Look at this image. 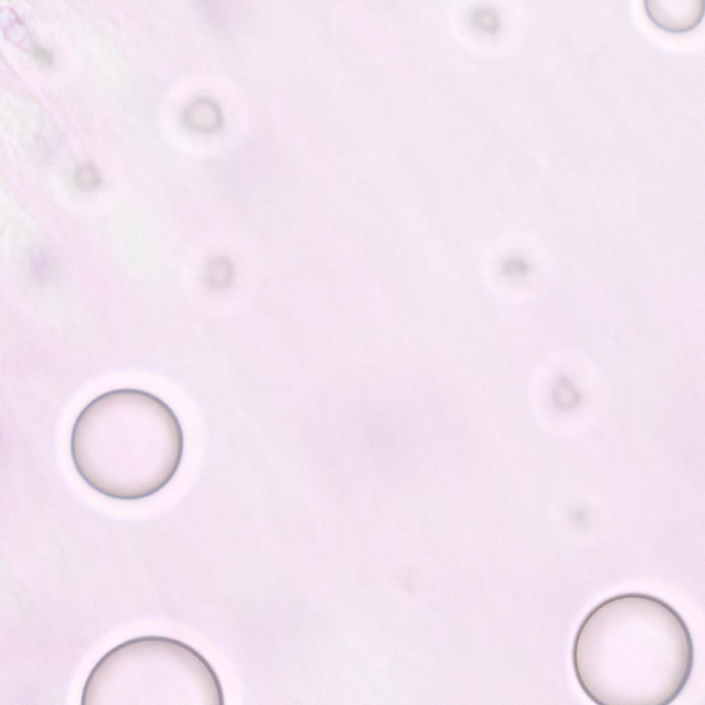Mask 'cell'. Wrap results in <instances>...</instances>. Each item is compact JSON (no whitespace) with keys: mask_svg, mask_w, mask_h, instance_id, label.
Returning a JSON list of instances; mask_svg holds the SVG:
<instances>
[{"mask_svg":"<svg viewBox=\"0 0 705 705\" xmlns=\"http://www.w3.org/2000/svg\"><path fill=\"white\" fill-rule=\"evenodd\" d=\"M74 180L76 185L84 190L94 189L101 182L98 170L94 165L90 163L84 164L76 169Z\"/></svg>","mask_w":705,"mask_h":705,"instance_id":"obj_6","label":"cell"},{"mask_svg":"<svg viewBox=\"0 0 705 705\" xmlns=\"http://www.w3.org/2000/svg\"><path fill=\"white\" fill-rule=\"evenodd\" d=\"M233 275L231 262L224 257L213 258L208 264L207 276L211 284L222 286L231 281Z\"/></svg>","mask_w":705,"mask_h":705,"instance_id":"obj_5","label":"cell"},{"mask_svg":"<svg viewBox=\"0 0 705 705\" xmlns=\"http://www.w3.org/2000/svg\"><path fill=\"white\" fill-rule=\"evenodd\" d=\"M184 117L191 127L203 131H213L221 123L218 106L206 98L199 99L189 105Z\"/></svg>","mask_w":705,"mask_h":705,"instance_id":"obj_4","label":"cell"},{"mask_svg":"<svg viewBox=\"0 0 705 705\" xmlns=\"http://www.w3.org/2000/svg\"><path fill=\"white\" fill-rule=\"evenodd\" d=\"M572 664L585 695L599 705H667L694 664L688 627L669 604L629 592L596 605L579 625Z\"/></svg>","mask_w":705,"mask_h":705,"instance_id":"obj_1","label":"cell"},{"mask_svg":"<svg viewBox=\"0 0 705 705\" xmlns=\"http://www.w3.org/2000/svg\"><path fill=\"white\" fill-rule=\"evenodd\" d=\"M649 19L658 28L671 33L695 28L704 14V0H644Z\"/></svg>","mask_w":705,"mask_h":705,"instance_id":"obj_3","label":"cell"},{"mask_svg":"<svg viewBox=\"0 0 705 705\" xmlns=\"http://www.w3.org/2000/svg\"><path fill=\"white\" fill-rule=\"evenodd\" d=\"M70 454L81 479L97 493L120 501L147 498L174 476L184 436L172 411L146 392L103 393L76 417Z\"/></svg>","mask_w":705,"mask_h":705,"instance_id":"obj_2","label":"cell"}]
</instances>
